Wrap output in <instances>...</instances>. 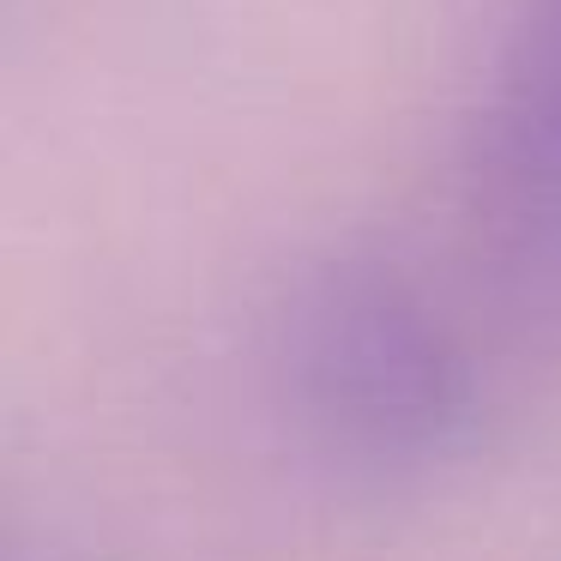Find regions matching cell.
Segmentation results:
<instances>
[{"label": "cell", "mask_w": 561, "mask_h": 561, "mask_svg": "<svg viewBox=\"0 0 561 561\" xmlns=\"http://www.w3.org/2000/svg\"><path fill=\"white\" fill-rule=\"evenodd\" d=\"M471 230L525 314L561 320V0H519L465 163Z\"/></svg>", "instance_id": "obj_2"}, {"label": "cell", "mask_w": 561, "mask_h": 561, "mask_svg": "<svg viewBox=\"0 0 561 561\" xmlns=\"http://www.w3.org/2000/svg\"><path fill=\"white\" fill-rule=\"evenodd\" d=\"M278 380L308 447L356 477L447 459L477 411L459 332L380 254L320 260L278 320Z\"/></svg>", "instance_id": "obj_1"}]
</instances>
